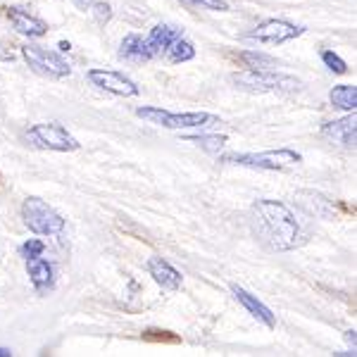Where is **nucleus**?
I'll use <instances>...</instances> for the list:
<instances>
[{
	"label": "nucleus",
	"mask_w": 357,
	"mask_h": 357,
	"mask_svg": "<svg viewBox=\"0 0 357 357\" xmlns=\"http://www.w3.org/2000/svg\"><path fill=\"white\" fill-rule=\"evenodd\" d=\"M252 215H255L257 236L269 250L284 252L301 245V224L284 203L257 200L252 205Z\"/></svg>",
	"instance_id": "f257e3e1"
},
{
	"label": "nucleus",
	"mask_w": 357,
	"mask_h": 357,
	"mask_svg": "<svg viewBox=\"0 0 357 357\" xmlns=\"http://www.w3.org/2000/svg\"><path fill=\"white\" fill-rule=\"evenodd\" d=\"M231 82L243 91L252 93H296L301 91V82L276 69H245L231 77Z\"/></svg>",
	"instance_id": "f03ea898"
},
{
	"label": "nucleus",
	"mask_w": 357,
	"mask_h": 357,
	"mask_svg": "<svg viewBox=\"0 0 357 357\" xmlns=\"http://www.w3.org/2000/svg\"><path fill=\"white\" fill-rule=\"evenodd\" d=\"M22 220L29 227V231L38 236H57L65 231V217L36 195H29L22 203Z\"/></svg>",
	"instance_id": "7ed1b4c3"
},
{
	"label": "nucleus",
	"mask_w": 357,
	"mask_h": 357,
	"mask_svg": "<svg viewBox=\"0 0 357 357\" xmlns=\"http://www.w3.org/2000/svg\"><path fill=\"white\" fill-rule=\"evenodd\" d=\"M136 114L141 119H148L151 124L165 126V129H200V126L222 124L217 114L210 112H167L162 107H138Z\"/></svg>",
	"instance_id": "20e7f679"
},
{
	"label": "nucleus",
	"mask_w": 357,
	"mask_h": 357,
	"mask_svg": "<svg viewBox=\"0 0 357 357\" xmlns=\"http://www.w3.org/2000/svg\"><path fill=\"white\" fill-rule=\"evenodd\" d=\"M222 162L227 165H238V167H250V169H269V172H281L286 167H293L303 162V155L289 148H281V151H267V153H231L224 155Z\"/></svg>",
	"instance_id": "39448f33"
},
{
	"label": "nucleus",
	"mask_w": 357,
	"mask_h": 357,
	"mask_svg": "<svg viewBox=\"0 0 357 357\" xmlns=\"http://www.w3.org/2000/svg\"><path fill=\"white\" fill-rule=\"evenodd\" d=\"M22 57L26 60V65L36 74L48 79H65L72 74V67L62 55H57L55 50H48L43 45L36 43H24L22 45Z\"/></svg>",
	"instance_id": "423d86ee"
},
{
	"label": "nucleus",
	"mask_w": 357,
	"mask_h": 357,
	"mask_svg": "<svg viewBox=\"0 0 357 357\" xmlns=\"http://www.w3.org/2000/svg\"><path fill=\"white\" fill-rule=\"evenodd\" d=\"M26 141L43 151H57V153H74L82 148V143L77 141L62 124H33L26 131Z\"/></svg>",
	"instance_id": "0eeeda50"
},
{
	"label": "nucleus",
	"mask_w": 357,
	"mask_h": 357,
	"mask_svg": "<svg viewBox=\"0 0 357 357\" xmlns=\"http://www.w3.org/2000/svg\"><path fill=\"white\" fill-rule=\"evenodd\" d=\"M89 82L96 89L105 91V93L119 96V98H134L141 93V89L136 86L134 79H129L122 72H112V69H89Z\"/></svg>",
	"instance_id": "6e6552de"
},
{
	"label": "nucleus",
	"mask_w": 357,
	"mask_h": 357,
	"mask_svg": "<svg viewBox=\"0 0 357 357\" xmlns=\"http://www.w3.org/2000/svg\"><path fill=\"white\" fill-rule=\"evenodd\" d=\"M303 33H305V26H296L286 20H267V22H262V24H257L248 36L267 45H281L286 41H293V38L303 36Z\"/></svg>",
	"instance_id": "1a4fd4ad"
},
{
	"label": "nucleus",
	"mask_w": 357,
	"mask_h": 357,
	"mask_svg": "<svg viewBox=\"0 0 357 357\" xmlns=\"http://www.w3.org/2000/svg\"><path fill=\"white\" fill-rule=\"evenodd\" d=\"M5 17H8L10 24L15 26V31L22 33V36H26V38H41L48 33V24H45L43 20H38V17H33L24 8L8 5V8H5Z\"/></svg>",
	"instance_id": "9d476101"
},
{
	"label": "nucleus",
	"mask_w": 357,
	"mask_h": 357,
	"mask_svg": "<svg viewBox=\"0 0 357 357\" xmlns=\"http://www.w3.org/2000/svg\"><path fill=\"white\" fill-rule=\"evenodd\" d=\"M146 269H148V274L153 276L155 284L162 286L165 291L181 289V281H183L181 272L172 267V264L167 262V260H162V257H151V260L146 262Z\"/></svg>",
	"instance_id": "9b49d317"
},
{
	"label": "nucleus",
	"mask_w": 357,
	"mask_h": 357,
	"mask_svg": "<svg viewBox=\"0 0 357 357\" xmlns=\"http://www.w3.org/2000/svg\"><path fill=\"white\" fill-rule=\"evenodd\" d=\"M293 200H296L301 210H305L312 217H319V220H331V217L336 215L331 200L324 198V195L317 193V191H298L293 195Z\"/></svg>",
	"instance_id": "f8f14e48"
},
{
	"label": "nucleus",
	"mask_w": 357,
	"mask_h": 357,
	"mask_svg": "<svg viewBox=\"0 0 357 357\" xmlns=\"http://www.w3.org/2000/svg\"><path fill=\"white\" fill-rule=\"evenodd\" d=\"M178 36H183V31L174 24H155L151 29V33H148L146 38V45L148 50H151L153 57H160L167 53V48H169L172 43L176 41Z\"/></svg>",
	"instance_id": "ddd939ff"
},
{
	"label": "nucleus",
	"mask_w": 357,
	"mask_h": 357,
	"mask_svg": "<svg viewBox=\"0 0 357 357\" xmlns=\"http://www.w3.org/2000/svg\"><path fill=\"white\" fill-rule=\"evenodd\" d=\"M231 293H234L236 301L243 305V307H245L252 317H255V319H260L264 326L274 329V326H276V317H274V312H272V310H269L262 301H257V298L252 296V293H248L245 289H241V286H231Z\"/></svg>",
	"instance_id": "4468645a"
},
{
	"label": "nucleus",
	"mask_w": 357,
	"mask_h": 357,
	"mask_svg": "<svg viewBox=\"0 0 357 357\" xmlns=\"http://www.w3.org/2000/svg\"><path fill=\"white\" fill-rule=\"evenodd\" d=\"M26 274L36 291L45 293V291L53 289V281H55L53 264L48 260H43V257H31V260H26Z\"/></svg>",
	"instance_id": "2eb2a0df"
},
{
	"label": "nucleus",
	"mask_w": 357,
	"mask_h": 357,
	"mask_svg": "<svg viewBox=\"0 0 357 357\" xmlns=\"http://www.w3.org/2000/svg\"><path fill=\"white\" fill-rule=\"evenodd\" d=\"M355 114H350V117H343V119H336V122H326L321 126V134L333 138L336 143H341V146H355Z\"/></svg>",
	"instance_id": "dca6fc26"
},
{
	"label": "nucleus",
	"mask_w": 357,
	"mask_h": 357,
	"mask_svg": "<svg viewBox=\"0 0 357 357\" xmlns=\"http://www.w3.org/2000/svg\"><path fill=\"white\" fill-rule=\"evenodd\" d=\"M119 57L126 62H136V65L153 60L151 50H148V45H146V38L138 36V33H126L124 41L119 43Z\"/></svg>",
	"instance_id": "f3484780"
},
{
	"label": "nucleus",
	"mask_w": 357,
	"mask_h": 357,
	"mask_svg": "<svg viewBox=\"0 0 357 357\" xmlns=\"http://www.w3.org/2000/svg\"><path fill=\"white\" fill-rule=\"evenodd\" d=\"M329 100L333 107L338 110H348V112H355L357 107V89L353 84H338L331 89L329 93Z\"/></svg>",
	"instance_id": "a211bd4d"
},
{
	"label": "nucleus",
	"mask_w": 357,
	"mask_h": 357,
	"mask_svg": "<svg viewBox=\"0 0 357 357\" xmlns=\"http://www.w3.org/2000/svg\"><path fill=\"white\" fill-rule=\"evenodd\" d=\"M167 60L172 62V65H181V62H188L195 57V45L188 41L186 36H178L174 43L167 48Z\"/></svg>",
	"instance_id": "6ab92c4d"
},
{
	"label": "nucleus",
	"mask_w": 357,
	"mask_h": 357,
	"mask_svg": "<svg viewBox=\"0 0 357 357\" xmlns=\"http://www.w3.org/2000/svg\"><path fill=\"white\" fill-rule=\"evenodd\" d=\"M238 60L243 62L245 69H276L279 67V62H276L272 55L257 53V50H243V53H238Z\"/></svg>",
	"instance_id": "aec40b11"
},
{
	"label": "nucleus",
	"mask_w": 357,
	"mask_h": 357,
	"mask_svg": "<svg viewBox=\"0 0 357 357\" xmlns=\"http://www.w3.org/2000/svg\"><path fill=\"white\" fill-rule=\"evenodd\" d=\"M188 143H195L207 153H220L227 146V136H186Z\"/></svg>",
	"instance_id": "412c9836"
},
{
	"label": "nucleus",
	"mask_w": 357,
	"mask_h": 357,
	"mask_svg": "<svg viewBox=\"0 0 357 357\" xmlns=\"http://www.w3.org/2000/svg\"><path fill=\"white\" fill-rule=\"evenodd\" d=\"M91 13H93L96 24L105 26L107 22L112 20V5L110 3H102V0H96V3L91 5Z\"/></svg>",
	"instance_id": "4be33fe9"
},
{
	"label": "nucleus",
	"mask_w": 357,
	"mask_h": 357,
	"mask_svg": "<svg viewBox=\"0 0 357 357\" xmlns=\"http://www.w3.org/2000/svg\"><path fill=\"white\" fill-rule=\"evenodd\" d=\"M321 62H324V65L329 67V72H333V74H345V72H348V65H345V62L336 53H333V50H324V53H321Z\"/></svg>",
	"instance_id": "5701e85b"
},
{
	"label": "nucleus",
	"mask_w": 357,
	"mask_h": 357,
	"mask_svg": "<svg viewBox=\"0 0 357 357\" xmlns=\"http://www.w3.org/2000/svg\"><path fill=\"white\" fill-rule=\"evenodd\" d=\"M43 250H45V243H43V241H38V238H29L26 243L20 248V252H22V257H24V260H31V257H41Z\"/></svg>",
	"instance_id": "b1692460"
},
{
	"label": "nucleus",
	"mask_w": 357,
	"mask_h": 357,
	"mask_svg": "<svg viewBox=\"0 0 357 357\" xmlns=\"http://www.w3.org/2000/svg\"><path fill=\"white\" fill-rule=\"evenodd\" d=\"M183 3H186V5H200V8L217 10V13H227V10H229L227 0H183Z\"/></svg>",
	"instance_id": "393cba45"
},
{
	"label": "nucleus",
	"mask_w": 357,
	"mask_h": 357,
	"mask_svg": "<svg viewBox=\"0 0 357 357\" xmlns=\"http://www.w3.org/2000/svg\"><path fill=\"white\" fill-rule=\"evenodd\" d=\"M72 3H74V5H77V8H79V10H89V8H91V5H93V3H96V0H72Z\"/></svg>",
	"instance_id": "a878e982"
},
{
	"label": "nucleus",
	"mask_w": 357,
	"mask_h": 357,
	"mask_svg": "<svg viewBox=\"0 0 357 357\" xmlns=\"http://www.w3.org/2000/svg\"><path fill=\"white\" fill-rule=\"evenodd\" d=\"M345 341H348L355 348V331H345Z\"/></svg>",
	"instance_id": "bb28decb"
},
{
	"label": "nucleus",
	"mask_w": 357,
	"mask_h": 357,
	"mask_svg": "<svg viewBox=\"0 0 357 357\" xmlns=\"http://www.w3.org/2000/svg\"><path fill=\"white\" fill-rule=\"evenodd\" d=\"M10 355H13V353H10L8 348H0V357H10Z\"/></svg>",
	"instance_id": "cd10ccee"
},
{
	"label": "nucleus",
	"mask_w": 357,
	"mask_h": 357,
	"mask_svg": "<svg viewBox=\"0 0 357 357\" xmlns=\"http://www.w3.org/2000/svg\"><path fill=\"white\" fill-rule=\"evenodd\" d=\"M69 48H72V45H69L67 41H60V50H69Z\"/></svg>",
	"instance_id": "c85d7f7f"
}]
</instances>
